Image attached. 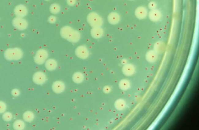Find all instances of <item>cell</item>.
I'll list each match as a JSON object with an SVG mask.
<instances>
[{"instance_id": "6da1fadb", "label": "cell", "mask_w": 199, "mask_h": 130, "mask_svg": "<svg viewBox=\"0 0 199 130\" xmlns=\"http://www.w3.org/2000/svg\"><path fill=\"white\" fill-rule=\"evenodd\" d=\"M24 53L19 48H7L4 53V57L8 61H18L23 57Z\"/></svg>"}, {"instance_id": "7a4b0ae2", "label": "cell", "mask_w": 199, "mask_h": 130, "mask_svg": "<svg viewBox=\"0 0 199 130\" xmlns=\"http://www.w3.org/2000/svg\"><path fill=\"white\" fill-rule=\"evenodd\" d=\"M87 21L92 27H100L103 25V20L100 15L95 12H92L88 14Z\"/></svg>"}, {"instance_id": "3957f363", "label": "cell", "mask_w": 199, "mask_h": 130, "mask_svg": "<svg viewBox=\"0 0 199 130\" xmlns=\"http://www.w3.org/2000/svg\"><path fill=\"white\" fill-rule=\"evenodd\" d=\"M48 57V54L47 50L45 49H40L36 52L35 57H34V61L35 63L38 65H43Z\"/></svg>"}, {"instance_id": "277c9868", "label": "cell", "mask_w": 199, "mask_h": 130, "mask_svg": "<svg viewBox=\"0 0 199 130\" xmlns=\"http://www.w3.org/2000/svg\"><path fill=\"white\" fill-rule=\"evenodd\" d=\"M13 26L16 29L22 31V30H25L28 27V23L24 18L16 17L13 20Z\"/></svg>"}, {"instance_id": "5b68a950", "label": "cell", "mask_w": 199, "mask_h": 130, "mask_svg": "<svg viewBox=\"0 0 199 130\" xmlns=\"http://www.w3.org/2000/svg\"><path fill=\"white\" fill-rule=\"evenodd\" d=\"M76 55L81 59H86L89 57V53L86 46H80L76 49Z\"/></svg>"}, {"instance_id": "8992f818", "label": "cell", "mask_w": 199, "mask_h": 130, "mask_svg": "<svg viewBox=\"0 0 199 130\" xmlns=\"http://www.w3.org/2000/svg\"><path fill=\"white\" fill-rule=\"evenodd\" d=\"M46 75L43 72H37L33 75V82L37 85H43L46 81Z\"/></svg>"}, {"instance_id": "52a82bcc", "label": "cell", "mask_w": 199, "mask_h": 130, "mask_svg": "<svg viewBox=\"0 0 199 130\" xmlns=\"http://www.w3.org/2000/svg\"><path fill=\"white\" fill-rule=\"evenodd\" d=\"M28 10L27 7L24 6V5H18L16 6L14 8V13L16 17H21V18H24L27 15Z\"/></svg>"}, {"instance_id": "ba28073f", "label": "cell", "mask_w": 199, "mask_h": 130, "mask_svg": "<svg viewBox=\"0 0 199 130\" xmlns=\"http://www.w3.org/2000/svg\"><path fill=\"white\" fill-rule=\"evenodd\" d=\"M65 85L62 81L57 80L52 84V90L54 93L56 94H61L65 91Z\"/></svg>"}, {"instance_id": "9c48e42d", "label": "cell", "mask_w": 199, "mask_h": 130, "mask_svg": "<svg viewBox=\"0 0 199 130\" xmlns=\"http://www.w3.org/2000/svg\"><path fill=\"white\" fill-rule=\"evenodd\" d=\"M135 72H136V68L135 66L131 65V64H125L122 67V72L125 76L130 77L134 75Z\"/></svg>"}, {"instance_id": "30bf717a", "label": "cell", "mask_w": 199, "mask_h": 130, "mask_svg": "<svg viewBox=\"0 0 199 130\" xmlns=\"http://www.w3.org/2000/svg\"><path fill=\"white\" fill-rule=\"evenodd\" d=\"M148 14V10L146 7L140 6L138 7L135 10V15H136V18L138 19H144Z\"/></svg>"}, {"instance_id": "8fae6325", "label": "cell", "mask_w": 199, "mask_h": 130, "mask_svg": "<svg viewBox=\"0 0 199 130\" xmlns=\"http://www.w3.org/2000/svg\"><path fill=\"white\" fill-rule=\"evenodd\" d=\"M81 39V34L77 30H73L71 32L70 35H68V37H67V39L70 43H78Z\"/></svg>"}, {"instance_id": "7c38bea8", "label": "cell", "mask_w": 199, "mask_h": 130, "mask_svg": "<svg viewBox=\"0 0 199 130\" xmlns=\"http://www.w3.org/2000/svg\"><path fill=\"white\" fill-rule=\"evenodd\" d=\"M162 17V14H161L160 11L157 9H154V10H151L149 13V19L153 22H157Z\"/></svg>"}, {"instance_id": "4fadbf2b", "label": "cell", "mask_w": 199, "mask_h": 130, "mask_svg": "<svg viewBox=\"0 0 199 130\" xmlns=\"http://www.w3.org/2000/svg\"><path fill=\"white\" fill-rule=\"evenodd\" d=\"M45 67L48 71L55 70L57 67V62L54 59H47L46 62H45Z\"/></svg>"}, {"instance_id": "5bb4252c", "label": "cell", "mask_w": 199, "mask_h": 130, "mask_svg": "<svg viewBox=\"0 0 199 130\" xmlns=\"http://www.w3.org/2000/svg\"><path fill=\"white\" fill-rule=\"evenodd\" d=\"M108 20L109 24H112V25H115V24H117L119 22L120 16L117 13L112 12L108 15Z\"/></svg>"}, {"instance_id": "9a60e30c", "label": "cell", "mask_w": 199, "mask_h": 130, "mask_svg": "<svg viewBox=\"0 0 199 130\" xmlns=\"http://www.w3.org/2000/svg\"><path fill=\"white\" fill-rule=\"evenodd\" d=\"M103 34H104V31L101 28V26L100 27H93L92 29L91 30L92 37L95 39H99L102 37Z\"/></svg>"}, {"instance_id": "2e32d148", "label": "cell", "mask_w": 199, "mask_h": 130, "mask_svg": "<svg viewBox=\"0 0 199 130\" xmlns=\"http://www.w3.org/2000/svg\"><path fill=\"white\" fill-rule=\"evenodd\" d=\"M146 59L150 63H155L158 59V54L155 53L154 50H149L146 53Z\"/></svg>"}, {"instance_id": "e0dca14e", "label": "cell", "mask_w": 199, "mask_h": 130, "mask_svg": "<svg viewBox=\"0 0 199 130\" xmlns=\"http://www.w3.org/2000/svg\"><path fill=\"white\" fill-rule=\"evenodd\" d=\"M166 49V45L162 41H157V42L154 45V51L157 53V54H163V51Z\"/></svg>"}, {"instance_id": "ac0fdd59", "label": "cell", "mask_w": 199, "mask_h": 130, "mask_svg": "<svg viewBox=\"0 0 199 130\" xmlns=\"http://www.w3.org/2000/svg\"><path fill=\"white\" fill-rule=\"evenodd\" d=\"M73 30V29L72 27H70V26H63L61 30H60V35H61L62 37H63L64 39H67V37H68V35H70Z\"/></svg>"}, {"instance_id": "d6986e66", "label": "cell", "mask_w": 199, "mask_h": 130, "mask_svg": "<svg viewBox=\"0 0 199 130\" xmlns=\"http://www.w3.org/2000/svg\"><path fill=\"white\" fill-rule=\"evenodd\" d=\"M72 79H73V81L74 82L75 84H78L84 81V76L81 72H75L74 74L73 75Z\"/></svg>"}, {"instance_id": "ffe728a7", "label": "cell", "mask_w": 199, "mask_h": 130, "mask_svg": "<svg viewBox=\"0 0 199 130\" xmlns=\"http://www.w3.org/2000/svg\"><path fill=\"white\" fill-rule=\"evenodd\" d=\"M114 107L116 110H122L126 107V102L123 99H119L115 101L114 102Z\"/></svg>"}, {"instance_id": "44dd1931", "label": "cell", "mask_w": 199, "mask_h": 130, "mask_svg": "<svg viewBox=\"0 0 199 130\" xmlns=\"http://www.w3.org/2000/svg\"><path fill=\"white\" fill-rule=\"evenodd\" d=\"M23 118L24 121L30 123V122H32L34 119H35V114H34L32 111H29V110L26 111V112H24L23 114Z\"/></svg>"}, {"instance_id": "7402d4cb", "label": "cell", "mask_w": 199, "mask_h": 130, "mask_svg": "<svg viewBox=\"0 0 199 130\" xmlns=\"http://www.w3.org/2000/svg\"><path fill=\"white\" fill-rule=\"evenodd\" d=\"M119 87L120 88V89L123 90V91H127L130 88V83L127 79H122V80H120Z\"/></svg>"}, {"instance_id": "603a6c76", "label": "cell", "mask_w": 199, "mask_h": 130, "mask_svg": "<svg viewBox=\"0 0 199 130\" xmlns=\"http://www.w3.org/2000/svg\"><path fill=\"white\" fill-rule=\"evenodd\" d=\"M13 129L16 130H22L25 128V124H24L23 121L17 120L13 124Z\"/></svg>"}, {"instance_id": "cb8c5ba5", "label": "cell", "mask_w": 199, "mask_h": 130, "mask_svg": "<svg viewBox=\"0 0 199 130\" xmlns=\"http://www.w3.org/2000/svg\"><path fill=\"white\" fill-rule=\"evenodd\" d=\"M50 12L53 14H58L60 12V6L57 3L52 4L50 6Z\"/></svg>"}, {"instance_id": "d4e9b609", "label": "cell", "mask_w": 199, "mask_h": 130, "mask_svg": "<svg viewBox=\"0 0 199 130\" xmlns=\"http://www.w3.org/2000/svg\"><path fill=\"white\" fill-rule=\"evenodd\" d=\"M2 118L5 121H7V122L10 121L13 118V114L10 112H5L3 113Z\"/></svg>"}, {"instance_id": "484cf974", "label": "cell", "mask_w": 199, "mask_h": 130, "mask_svg": "<svg viewBox=\"0 0 199 130\" xmlns=\"http://www.w3.org/2000/svg\"><path fill=\"white\" fill-rule=\"evenodd\" d=\"M7 110V105L2 101H0V114H2Z\"/></svg>"}, {"instance_id": "4316f807", "label": "cell", "mask_w": 199, "mask_h": 130, "mask_svg": "<svg viewBox=\"0 0 199 130\" xmlns=\"http://www.w3.org/2000/svg\"><path fill=\"white\" fill-rule=\"evenodd\" d=\"M11 95H12L13 97H18L20 95V91L18 88H13V89L11 91Z\"/></svg>"}, {"instance_id": "83f0119b", "label": "cell", "mask_w": 199, "mask_h": 130, "mask_svg": "<svg viewBox=\"0 0 199 130\" xmlns=\"http://www.w3.org/2000/svg\"><path fill=\"white\" fill-rule=\"evenodd\" d=\"M148 6H149V8L150 10H154V9H156L157 4L155 3V2H150Z\"/></svg>"}, {"instance_id": "f1b7e54d", "label": "cell", "mask_w": 199, "mask_h": 130, "mask_svg": "<svg viewBox=\"0 0 199 130\" xmlns=\"http://www.w3.org/2000/svg\"><path fill=\"white\" fill-rule=\"evenodd\" d=\"M48 22H49L50 24H54L56 23V21H57V18H56L55 16H51L49 18H48Z\"/></svg>"}, {"instance_id": "f546056e", "label": "cell", "mask_w": 199, "mask_h": 130, "mask_svg": "<svg viewBox=\"0 0 199 130\" xmlns=\"http://www.w3.org/2000/svg\"><path fill=\"white\" fill-rule=\"evenodd\" d=\"M103 92H104V93L109 94L111 92V88L109 86H104V88H103Z\"/></svg>"}, {"instance_id": "4dcf8cb0", "label": "cell", "mask_w": 199, "mask_h": 130, "mask_svg": "<svg viewBox=\"0 0 199 130\" xmlns=\"http://www.w3.org/2000/svg\"><path fill=\"white\" fill-rule=\"evenodd\" d=\"M76 3V0H67V4L69 6H73Z\"/></svg>"}, {"instance_id": "1f68e13d", "label": "cell", "mask_w": 199, "mask_h": 130, "mask_svg": "<svg viewBox=\"0 0 199 130\" xmlns=\"http://www.w3.org/2000/svg\"><path fill=\"white\" fill-rule=\"evenodd\" d=\"M126 60H122V64H125H125H126Z\"/></svg>"}, {"instance_id": "d6a6232c", "label": "cell", "mask_w": 199, "mask_h": 130, "mask_svg": "<svg viewBox=\"0 0 199 130\" xmlns=\"http://www.w3.org/2000/svg\"><path fill=\"white\" fill-rule=\"evenodd\" d=\"M45 1H49V0H45Z\"/></svg>"}, {"instance_id": "836d02e7", "label": "cell", "mask_w": 199, "mask_h": 130, "mask_svg": "<svg viewBox=\"0 0 199 130\" xmlns=\"http://www.w3.org/2000/svg\"><path fill=\"white\" fill-rule=\"evenodd\" d=\"M130 1H133V0H130Z\"/></svg>"}]
</instances>
